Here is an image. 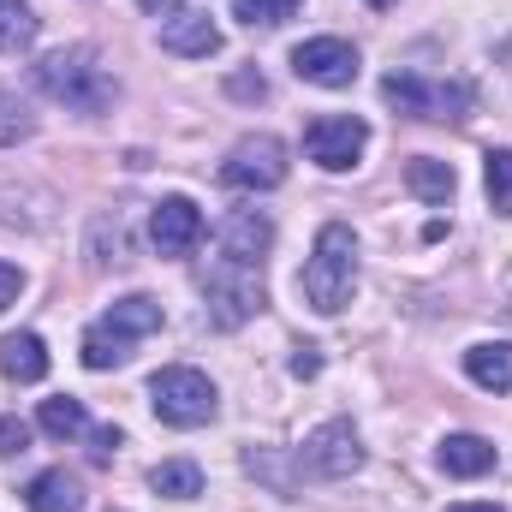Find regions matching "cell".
Returning a JSON list of instances; mask_svg holds the SVG:
<instances>
[{"label":"cell","mask_w":512,"mask_h":512,"mask_svg":"<svg viewBox=\"0 0 512 512\" xmlns=\"http://www.w3.org/2000/svg\"><path fill=\"white\" fill-rule=\"evenodd\" d=\"M435 459H441L447 477H483V471H495V441H483V435H447Z\"/></svg>","instance_id":"16"},{"label":"cell","mask_w":512,"mask_h":512,"mask_svg":"<svg viewBox=\"0 0 512 512\" xmlns=\"http://www.w3.org/2000/svg\"><path fill=\"white\" fill-rule=\"evenodd\" d=\"M298 465L310 471V477H352L358 465H364V447H358V429L352 423H322L310 441H304V453H298Z\"/></svg>","instance_id":"11"},{"label":"cell","mask_w":512,"mask_h":512,"mask_svg":"<svg viewBox=\"0 0 512 512\" xmlns=\"http://www.w3.org/2000/svg\"><path fill=\"white\" fill-rule=\"evenodd\" d=\"M24 447H30V423L24 417H0V459H12Z\"/></svg>","instance_id":"25"},{"label":"cell","mask_w":512,"mask_h":512,"mask_svg":"<svg viewBox=\"0 0 512 512\" xmlns=\"http://www.w3.org/2000/svg\"><path fill=\"white\" fill-rule=\"evenodd\" d=\"M161 328V304L149 298V292H131V298H120L90 334H84V364L90 370H114V364H126L131 346L143 340V334H155Z\"/></svg>","instance_id":"3"},{"label":"cell","mask_w":512,"mask_h":512,"mask_svg":"<svg viewBox=\"0 0 512 512\" xmlns=\"http://www.w3.org/2000/svg\"><path fill=\"white\" fill-rule=\"evenodd\" d=\"M18 292H24V274H18L12 262H0V310H6V304H18Z\"/></svg>","instance_id":"27"},{"label":"cell","mask_w":512,"mask_h":512,"mask_svg":"<svg viewBox=\"0 0 512 512\" xmlns=\"http://www.w3.org/2000/svg\"><path fill=\"white\" fill-rule=\"evenodd\" d=\"M36 90L72 114H108L114 108V72L102 66L96 48H54L36 60Z\"/></svg>","instance_id":"1"},{"label":"cell","mask_w":512,"mask_h":512,"mask_svg":"<svg viewBox=\"0 0 512 512\" xmlns=\"http://www.w3.org/2000/svg\"><path fill=\"white\" fill-rule=\"evenodd\" d=\"M149 489L167 495V501H197V495H203V471H197L191 459H167V465L149 471Z\"/></svg>","instance_id":"20"},{"label":"cell","mask_w":512,"mask_h":512,"mask_svg":"<svg viewBox=\"0 0 512 512\" xmlns=\"http://www.w3.org/2000/svg\"><path fill=\"white\" fill-rule=\"evenodd\" d=\"M36 42V18L24 0H0V54H24Z\"/></svg>","instance_id":"21"},{"label":"cell","mask_w":512,"mask_h":512,"mask_svg":"<svg viewBox=\"0 0 512 512\" xmlns=\"http://www.w3.org/2000/svg\"><path fill=\"white\" fill-rule=\"evenodd\" d=\"M161 48L179 54V60H209V54L221 48V30H215L209 12H197V6H173V12L161 18Z\"/></svg>","instance_id":"12"},{"label":"cell","mask_w":512,"mask_h":512,"mask_svg":"<svg viewBox=\"0 0 512 512\" xmlns=\"http://www.w3.org/2000/svg\"><path fill=\"white\" fill-rule=\"evenodd\" d=\"M0 370H6L12 382H42V376H48V346H42V334H6V340H0Z\"/></svg>","instance_id":"18"},{"label":"cell","mask_w":512,"mask_h":512,"mask_svg":"<svg viewBox=\"0 0 512 512\" xmlns=\"http://www.w3.org/2000/svg\"><path fill=\"white\" fill-rule=\"evenodd\" d=\"M483 179H489V203H495V215H512V149H489Z\"/></svg>","instance_id":"23"},{"label":"cell","mask_w":512,"mask_h":512,"mask_svg":"<svg viewBox=\"0 0 512 512\" xmlns=\"http://www.w3.org/2000/svg\"><path fill=\"white\" fill-rule=\"evenodd\" d=\"M114 447H120V429H96V435H90V459H96V465H108Z\"/></svg>","instance_id":"26"},{"label":"cell","mask_w":512,"mask_h":512,"mask_svg":"<svg viewBox=\"0 0 512 512\" xmlns=\"http://www.w3.org/2000/svg\"><path fill=\"white\" fill-rule=\"evenodd\" d=\"M298 286H304L310 310H322V316H340V310L352 304V292H358V239H352V227L328 221V227L316 233V251L304 262Z\"/></svg>","instance_id":"2"},{"label":"cell","mask_w":512,"mask_h":512,"mask_svg":"<svg viewBox=\"0 0 512 512\" xmlns=\"http://www.w3.org/2000/svg\"><path fill=\"white\" fill-rule=\"evenodd\" d=\"M36 423H42V435H54V441H72V435H84L90 429V411H84V399H42V411H36Z\"/></svg>","instance_id":"19"},{"label":"cell","mask_w":512,"mask_h":512,"mask_svg":"<svg viewBox=\"0 0 512 512\" xmlns=\"http://www.w3.org/2000/svg\"><path fill=\"white\" fill-rule=\"evenodd\" d=\"M364 143H370V126L352 120V114H316V120L304 126V155H310L316 167H328V173L358 167Z\"/></svg>","instance_id":"7"},{"label":"cell","mask_w":512,"mask_h":512,"mask_svg":"<svg viewBox=\"0 0 512 512\" xmlns=\"http://www.w3.org/2000/svg\"><path fill=\"white\" fill-rule=\"evenodd\" d=\"M370 6H393V0H370Z\"/></svg>","instance_id":"32"},{"label":"cell","mask_w":512,"mask_h":512,"mask_svg":"<svg viewBox=\"0 0 512 512\" xmlns=\"http://www.w3.org/2000/svg\"><path fill=\"white\" fill-rule=\"evenodd\" d=\"M292 72L304 84H322V90H346L358 78V48L340 42V36H310L292 48Z\"/></svg>","instance_id":"9"},{"label":"cell","mask_w":512,"mask_h":512,"mask_svg":"<svg viewBox=\"0 0 512 512\" xmlns=\"http://www.w3.org/2000/svg\"><path fill=\"white\" fill-rule=\"evenodd\" d=\"M36 131V114L12 96V90H0V143H24Z\"/></svg>","instance_id":"24"},{"label":"cell","mask_w":512,"mask_h":512,"mask_svg":"<svg viewBox=\"0 0 512 512\" xmlns=\"http://www.w3.org/2000/svg\"><path fill=\"white\" fill-rule=\"evenodd\" d=\"M233 96H256V102H262V96H268L262 72H239V78H233Z\"/></svg>","instance_id":"28"},{"label":"cell","mask_w":512,"mask_h":512,"mask_svg":"<svg viewBox=\"0 0 512 512\" xmlns=\"http://www.w3.org/2000/svg\"><path fill=\"white\" fill-rule=\"evenodd\" d=\"M143 6H149V12H167V6H173V0H143Z\"/></svg>","instance_id":"31"},{"label":"cell","mask_w":512,"mask_h":512,"mask_svg":"<svg viewBox=\"0 0 512 512\" xmlns=\"http://www.w3.org/2000/svg\"><path fill=\"white\" fill-rule=\"evenodd\" d=\"M149 245L161 256H191L203 245V209L191 197H161L149 209Z\"/></svg>","instance_id":"10"},{"label":"cell","mask_w":512,"mask_h":512,"mask_svg":"<svg viewBox=\"0 0 512 512\" xmlns=\"http://www.w3.org/2000/svg\"><path fill=\"white\" fill-rule=\"evenodd\" d=\"M268 245H274V227H268L262 209H233V215L221 221V262L256 268V262L268 256Z\"/></svg>","instance_id":"13"},{"label":"cell","mask_w":512,"mask_h":512,"mask_svg":"<svg viewBox=\"0 0 512 512\" xmlns=\"http://www.w3.org/2000/svg\"><path fill=\"white\" fill-rule=\"evenodd\" d=\"M405 185H411V197H417V203H453L459 173H453V161L417 155V161H405Z\"/></svg>","instance_id":"15"},{"label":"cell","mask_w":512,"mask_h":512,"mask_svg":"<svg viewBox=\"0 0 512 512\" xmlns=\"http://www.w3.org/2000/svg\"><path fill=\"white\" fill-rule=\"evenodd\" d=\"M316 370H322V358H316V352H310V346H304V352H298V358H292V376H316Z\"/></svg>","instance_id":"29"},{"label":"cell","mask_w":512,"mask_h":512,"mask_svg":"<svg viewBox=\"0 0 512 512\" xmlns=\"http://www.w3.org/2000/svg\"><path fill=\"white\" fill-rule=\"evenodd\" d=\"M203 298H209V322H215V328H239V322H251L256 310H262V280H256V268L221 262V268L209 274Z\"/></svg>","instance_id":"8"},{"label":"cell","mask_w":512,"mask_h":512,"mask_svg":"<svg viewBox=\"0 0 512 512\" xmlns=\"http://www.w3.org/2000/svg\"><path fill=\"white\" fill-rule=\"evenodd\" d=\"M447 512H507V507H495V501H459V507H447Z\"/></svg>","instance_id":"30"},{"label":"cell","mask_w":512,"mask_h":512,"mask_svg":"<svg viewBox=\"0 0 512 512\" xmlns=\"http://www.w3.org/2000/svg\"><path fill=\"white\" fill-rule=\"evenodd\" d=\"M286 179V143L280 137H239L233 143V155L221 161V185H233V191H274Z\"/></svg>","instance_id":"6"},{"label":"cell","mask_w":512,"mask_h":512,"mask_svg":"<svg viewBox=\"0 0 512 512\" xmlns=\"http://www.w3.org/2000/svg\"><path fill=\"white\" fill-rule=\"evenodd\" d=\"M465 376L489 393H512V346L507 340H483L465 352Z\"/></svg>","instance_id":"17"},{"label":"cell","mask_w":512,"mask_h":512,"mask_svg":"<svg viewBox=\"0 0 512 512\" xmlns=\"http://www.w3.org/2000/svg\"><path fill=\"white\" fill-rule=\"evenodd\" d=\"M382 96L411 120H465L471 114V84H429L417 72H387Z\"/></svg>","instance_id":"5"},{"label":"cell","mask_w":512,"mask_h":512,"mask_svg":"<svg viewBox=\"0 0 512 512\" xmlns=\"http://www.w3.org/2000/svg\"><path fill=\"white\" fill-rule=\"evenodd\" d=\"M298 6H304V0H233V18L251 24V30H274V24L298 18Z\"/></svg>","instance_id":"22"},{"label":"cell","mask_w":512,"mask_h":512,"mask_svg":"<svg viewBox=\"0 0 512 512\" xmlns=\"http://www.w3.org/2000/svg\"><path fill=\"white\" fill-rule=\"evenodd\" d=\"M149 405H155L161 423L197 429V423L215 417V382H209L203 370H191V364H173V370H161V376L149 382Z\"/></svg>","instance_id":"4"},{"label":"cell","mask_w":512,"mask_h":512,"mask_svg":"<svg viewBox=\"0 0 512 512\" xmlns=\"http://www.w3.org/2000/svg\"><path fill=\"white\" fill-rule=\"evenodd\" d=\"M24 507H30V512H84V483H78L66 465H54V471L30 477Z\"/></svg>","instance_id":"14"}]
</instances>
